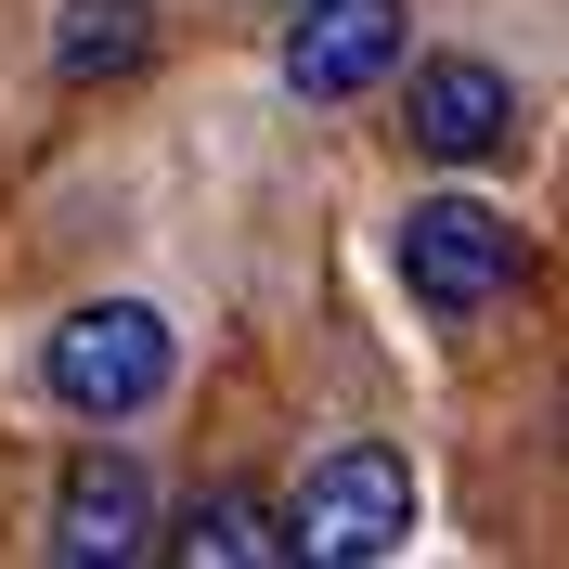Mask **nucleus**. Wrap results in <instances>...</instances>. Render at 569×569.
<instances>
[{
	"mask_svg": "<svg viewBox=\"0 0 569 569\" xmlns=\"http://www.w3.org/2000/svg\"><path fill=\"white\" fill-rule=\"evenodd\" d=\"M156 52V0H66V27H52V66L91 91V78H130Z\"/></svg>",
	"mask_w": 569,
	"mask_h": 569,
	"instance_id": "nucleus-8",
	"label": "nucleus"
},
{
	"mask_svg": "<svg viewBox=\"0 0 569 569\" xmlns=\"http://www.w3.org/2000/svg\"><path fill=\"white\" fill-rule=\"evenodd\" d=\"M156 557H181V569H272L284 557V505L247 492V479H220V492L181 505V531H156Z\"/></svg>",
	"mask_w": 569,
	"mask_h": 569,
	"instance_id": "nucleus-7",
	"label": "nucleus"
},
{
	"mask_svg": "<svg viewBox=\"0 0 569 569\" xmlns=\"http://www.w3.org/2000/svg\"><path fill=\"white\" fill-rule=\"evenodd\" d=\"M401 130H415V156H440V169H492L505 142H518V78L479 66V52H427Z\"/></svg>",
	"mask_w": 569,
	"mask_h": 569,
	"instance_id": "nucleus-6",
	"label": "nucleus"
},
{
	"mask_svg": "<svg viewBox=\"0 0 569 569\" xmlns=\"http://www.w3.org/2000/svg\"><path fill=\"white\" fill-rule=\"evenodd\" d=\"M52 557L66 569H130V557H156V479H142L130 453H91L52 479Z\"/></svg>",
	"mask_w": 569,
	"mask_h": 569,
	"instance_id": "nucleus-5",
	"label": "nucleus"
},
{
	"mask_svg": "<svg viewBox=\"0 0 569 569\" xmlns=\"http://www.w3.org/2000/svg\"><path fill=\"white\" fill-rule=\"evenodd\" d=\"M531 247H518V220L492 194H415L401 208V284H415V311L440 323H479L492 298H518Z\"/></svg>",
	"mask_w": 569,
	"mask_h": 569,
	"instance_id": "nucleus-3",
	"label": "nucleus"
},
{
	"mask_svg": "<svg viewBox=\"0 0 569 569\" xmlns=\"http://www.w3.org/2000/svg\"><path fill=\"white\" fill-rule=\"evenodd\" d=\"M401 543H415V466L389 440H337L284 492V557H311V569H376Z\"/></svg>",
	"mask_w": 569,
	"mask_h": 569,
	"instance_id": "nucleus-2",
	"label": "nucleus"
},
{
	"mask_svg": "<svg viewBox=\"0 0 569 569\" xmlns=\"http://www.w3.org/2000/svg\"><path fill=\"white\" fill-rule=\"evenodd\" d=\"M169 376H181V337H169V311H156V298H78V311L52 323V350H39V389L66 401L78 427L156 415V401H169Z\"/></svg>",
	"mask_w": 569,
	"mask_h": 569,
	"instance_id": "nucleus-1",
	"label": "nucleus"
},
{
	"mask_svg": "<svg viewBox=\"0 0 569 569\" xmlns=\"http://www.w3.org/2000/svg\"><path fill=\"white\" fill-rule=\"evenodd\" d=\"M415 0H284V91L298 104H350L401 66Z\"/></svg>",
	"mask_w": 569,
	"mask_h": 569,
	"instance_id": "nucleus-4",
	"label": "nucleus"
}]
</instances>
